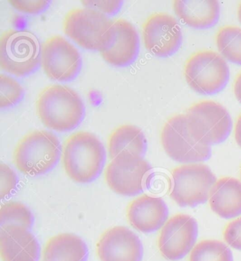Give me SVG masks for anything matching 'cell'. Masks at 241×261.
Listing matches in <instances>:
<instances>
[{"label": "cell", "instance_id": "6da1fadb", "mask_svg": "<svg viewBox=\"0 0 241 261\" xmlns=\"http://www.w3.org/2000/svg\"><path fill=\"white\" fill-rule=\"evenodd\" d=\"M106 159L103 143L93 134L76 132L64 143L62 162L66 174L77 183L94 181L104 169Z\"/></svg>", "mask_w": 241, "mask_h": 261}, {"label": "cell", "instance_id": "7a4b0ae2", "mask_svg": "<svg viewBox=\"0 0 241 261\" xmlns=\"http://www.w3.org/2000/svg\"><path fill=\"white\" fill-rule=\"evenodd\" d=\"M37 115L46 127L58 132H69L82 123L85 106L80 95L68 86H47L36 102Z\"/></svg>", "mask_w": 241, "mask_h": 261}, {"label": "cell", "instance_id": "3957f363", "mask_svg": "<svg viewBox=\"0 0 241 261\" xmlns=\"http://www.w3.org/2000/svg\"><path fill=\"white\" fill-rule=\"evenodd\" d=\"M62 151L61 143L55 134L36 130L18 143L13 161L16 168L26 175L41 176L56 166Z\"/></svg>", "mask_w": 241, "mask_h": 261}, {"label": "cell", "instance_id": "277c9868", "mask_svg": "<svg viewBox=\"0 0 241 261\" xmlns=\"http://www.w3.org/2000/svg\"><path fill=\"white\" fill-rule=\"evenodd\" d=\"M41 47L34 33L9 29L0 38V66L18 77L30 75L40 64Z\"/></svg>", "mask_w": 241, "mask_h": 261}, {"label": "cell", "instance_id": "5b68a950", "mask_svg": "<svg viewBox=\"0 0 241 261\" xmlns=\"http://www.w3.org/2000/svg\"><path fill=\"white\" fill-rule=\"evenodd\" d=\"M187 128L198 143L210 146L224 142L231 134L232 119L228 110L214 101L198 102L187 110Z\"/></svg>", "mask_w": 241, "mask_h": 261}, {"label": "cell", "instance_id": "8992f818", "mask_svg": "<svg viewBox=\"0 0 241 261\" xmlns=\"http://www.w3.org/2000/svg\"><path fill=\"white\" fill-rule=\"evenodd\" d=\"M216 177L206 165L190 163L171 173L170 197L179 206L195 207L209 200Z\"/></svg>", "mask_w": 241, "mask_h": 261}, {"label": "cell", "instance_id": "52a82bcc", "mask_svg": "<svg viewBox=\"0 0 241 261\" xmlns=\"http://www.w3.org/2000/svg\"><path fill=\"white\" fill-rule=\"evenodd\" d=\"M184 74L193 91L202 95H214L227 85L230 69L222 55L214 51L203 50L188 59Z\"/></svg>", "mask_w": 241, "mask_h": 261}, {"label": "cell", "instance_id": "ba28073f", "mask_svg": "<svg viewBox=\"0 0 241 261\" xmlns=\"http://www.w3.org/2000/svg\"><path fill=\"white\" fill-rule=\"evenodd\" d=\"M152 167L142 157L124 153L114 158L105 171V179L113 192L125 196L142 193L152 178Z\"/></svg>", "mask_w": 241, "mask_h": 261}, {"label": "cell", "instance_id": "9c48e42d", "mask_svg": "<svg viewBox=\"0 0 241 261\" xmlns=\"http://www.w3.org/2000/svg\"><path fill=\"white\" fill-rule=\"evenodd\" d=\"M161 141L167 155L178 163H201L211 158V147L198 143L189 134L185 115H175L165 122Z\"/></svg>", "mask_w": 241, "mask_h": 261}, {"label": "cell", "instance_id": "30bf717a", "mask_svg": "<svg viewBox=\"0 0 241 261\" xmlns=\"http://www.w3.org/2000/svg\"><path fill=\"white\" fill-rule=\"evenodd\" d=\"M140 47L134 25L125 19L112 20L101 39L99 53L110 65L126 67L135 61Z\"/></svg>", "mask_w": 241, "mask_h": 261}, {"label": "cell", "instance_id": "8fae6325", "mask_svg": "<svg viewBox=\"0 0 241 261\" xmlns=\"http://www.w3.org/2000/svg\"><path fill=\"white\" fill-rule=\"evenodd\" d=\"M40 65L47 77L60 82H70L82 69L78 49L61 36L47 38L41 46Z\"/></svg>", "mask_w": 241, "mask_h": 261}, {"label": "cell", "instance_id": "7c38bea8", "mask_svg": "<svg viewBox=\"0 0 241 261\" xmlns=\"http://www.w3.org/2000/svg\"><path fill=\"white\" fill-rule=\"evenodd\" d=\"M143 44L149 52L158 58H169L179 50L183 33L177 20L166 13H155L142 27Z\"/></svg>", "mask_w": 241, "mask_h": 261}, {"label": "cell", "instance_id": "4fadbf2b", "mask_svg": "<svg viewBox=\"0 0 241 261\" xmlns=\"http://www.w3.org/2000/svg\"><path fill=\"white\" fill-rule=\"evenodd\" d=\"M111 21L107 16L93 9H74L64 17V32L83 48L99 50L102 37Z\"/></svg>", "mask_w": 241, "mask_h": 261}, {"label": "cell", "instance_id": "5bb4252c", "mask_svg": "<svg viewBox=\"0 0 241 261\" xmlns=\"http://www.w3.org/2000/svg\"><path fill=\"white\" fill-rule=\"evenodd\" d=\"M198 236L196 219L187 215H176L162 227L158 240L160 253L167 260H180L192 251Z\"/></svg>", "mask_w": 241, "mask_h": 261}, {"label": "cell", "instance_id": "9a60e30c", "mask_svg": "<svg viewBox=\"0 0 241 261\" xmlns=\"http://www.w3.org/2000/svg\"><path fill=\"white\" fill-rule=\"evenodd\" d=\"M97 252L101 261H141L143 250L137 235L128 228L117 226L102 234Z\"/></svg>", "mask_w": 241, "mask_h": 261}, {"label": "cell", "instance_id": "2e32d148", "mask_svg": "<svg viewBox=\"0 0 241 261\" xmlns=\"http://www.w3.org/2000/svg\"><path fill=\"white\" fill-rule=\"evenodd\" d=\"M127 218L137 231L152 233L159 230L168 221V207L163 198L143 194L130 203Z\"/></svg>", "mask_w": 241, "mask_h": 261}, {"label": "cell", "instance_id": "e0dca14e", "mask_svg": "<svg viewBox=\"0 0 241 261\" xmlns=\"http://www.w3.org/2000/svg\"><path fill=\"white\" fill-rule=\"evenodd\" d=\"M38 240L27 228L7 225L0 229V255L3 261H38Z\"/></svg>", "mask_w": 241, "mask_h": 261}, {"label": "cell", "instance_id": "ac0fdd59", "mask_svg": "<svg viewBox=\"0 0 241 261\" xmlns=\"http://www.w3.org/2000/svg\"><path fill=\"white\" fill-rule=\"evenodd\" d=\"M209 205L213 212L224 219L241 215V181L233 177L217 180L209 194Z\"/></svg>", "mask_w": 241, "mask_h": 261}, {"label": "cell", "instance_id": "d6986e66", "mask_svg": "<svg viewBox=\"0 0 241 261\" xmlns=\"http://www.w3.org/2000/svg\"><path fill=\"white\" fill-rule=\"evenodd\" d=\"M173 5L180 21L193 29H209L216 25L220 19V3L214 0L175 1Z\"/></svg>", "mask_w": 241, "mask_h": 261}, {"label": "cell", "instance_id": "ffe728a7", "mask_svg": "<svg viewBox=\"0 0 241 261\" xmlns=\"http://www.w3.org/2000/svg\"><path fill=\"white\" fill-rule=\"evenodd\" d=\"M89 250L80 237L64 233L51 237L44 246V261H86Z\"/></svg>", "mask_w": 241, "mask_h": 261}, {"label": "cell", "instance_id": "44dd1931", "mask_svg": "<svg viewBox=\"0 0 241 261\" xmlns=\"http://www.w3.org/2000/svg\"><path fill=\"white\" fill-rule=\"evenodd\" d=\"M147 150V141L142 130L125 124L119 126L108 139V153L112 160L124 153L143 157Z\"/></svg>", "mask_w": 241, "mask_h": 261}, {"label": "cell", "instance_id": "7402d4cb", "mask_svg": "<svg viewBox=\"0 0 241 261\" xmlns=\"http://www.w3.org/2000/svg\"><path fill=\"white\" fill-rule=\"evenodd\" d=\"M217 48L228 61L241 66V29L233 25L222 27L216 36Z\"/></svg>", "mask_w": 241, "mask_h": 261}, {"label": "cell", "instance_id": "603a6c76", "mask_svg": "<svg viewBox=\"0 0 241 261\" xmlns=\"http://www.w3.org/2000/svg\"><path fill=\"white\" fill-rule=\"evenodd\" d=\"M189 261H233L229 246L218 240H203L196 244Z\"/></svg>", "mask_w": 241, "mask_h": 261}, {"label": "cell", "instance_id": "cb8c5ba5", "mask_svg": "<svg viewBox=\"0 0 241 261\" xmlns=\"http://www.w3.org/2000/svg\"><path fill=\"white\" fill-rule=\"evenodd\" d=\"M34 219L32 213L25 204L10 201L3 204L0 209V225H16L31 229Z\"/></svg>", "mask_w": 241, "mask_h": 261}, {"label": "cell", "instance_id": "d4e9b609", "mask_svg": "<svg viewBox=\"0 0 241 261\" xmlns=\"http://www.w3.org/2000/svg\"><path fill=\"white\" fill-rule=\"evenodd\" d=\"M23 88L21 84L8 75H0V108H12L23 98Z\"/></svg>", "mask_w": 241, "mask_h": 261}, {"label": "cell", "instance_id": "484cf974", "mask_svg": "<svg viewBox=\"0 0 241 261\" xmlns=\"http://www.w3.org/2000/svg\"><path fill=\"white\" fill-rule=\"evenodd\" d=\"M18 185L16 172L7 165H0V196L1 199L7 198L15 192Z\"/></svg>", "mask_w": 241, "mask_h": 261}, {"label": "cell", "instance_id": "4316f807", "mask_svg": "<svg viewBox=\"0 0 241 261\" xmlns=\"http://www.w3.org/2000/svg\"><path fill=\"white\" fill-rule=\"evenodd\" d=\"M9 4L18 12L27 14H38L43 12L51 5V1H19L12 0Z\"/></svg>", "mask_w": 241, "mask_h": 261}, {"label": "cell", "instance_id": "83f0119b", "mask_svg": "<svg viewBox=\"0 0 241 261\" xmlns=\"http://www.w3.org/2000/svg\"><path fill=\"white\" fill-rule=\"evenodd\" d=\"M224 238L231 247L241 251V216L226 225Z\"/></svg>", "mask_w": 241, "mask_h": 261}, {"label": "cell", "instance_id": "f1b7e54d", "mask_svg": "<svg viewBox=\"0 0 241 261\" xmlns=\"http://www.w3.org/2000/svg\"><path fill=\"white\" fill-rule=\"evenodd\" d=\"M85 8L93 9L105 14H116L123 5V1H82Z\"/></svg>", "mask_w": 241, "mask_h": 261}, {"label": "cell", "instance_id": "f546056e", "mask_svg": "<svg viewBox=\"0 0 241 261\" xmlns=\"http://www.w3.org/2000/svg\"><path fill=\"white\" fill-rule=\"evenodd\" d=\"M233 90H234L235 97L241 104V72L235 79Z\"/></svg>", "mask_w": 241, "mask_h": 261}, {"label": "cell", "instance_id": "4dcf8cb0", "mask_svg": "<svg viewBox=\"0 0 241 261\" xmlns=\"http://www.w3.org/2000/svg\"><path fill=\"white\" fill-rule=\"evenodd\" d=\"M234 135L237 144L241 148V114L237 119L236 124H235Z\"/></svg>", "mask_w": 241, "mask_h": 261}, {"label": "cell", "instance_id": "1f68e13d", "mask_svg": "<svg viewBox=\"0 0 241 261\" xmlns=\"http://www.w3.org/2000/svg\"><path fill=\"white\" fill-rule=\"evenodd\" d=\"M238 16L239 21H240L241 23V3H240V5H239L238 9Z\"/></svg>", "mask_w": 241, "mask_h": 261}, {"label": "cell", "instance_id": "d6a6232c", "mask_svg": "<svg viewBox=\"0 0 241 261\" xmlns=\"http://www.w3.org/2000/svg\"><path fill=\"white\" fill-rule=\"evenodd\" d=\"M240 179H241V169H240Z\"/></svg>", "mask_w": 241, "mask_h": 261}, {"label": "cell", "instance_id": "836d02e7", "mask_svg": "<svg viewBox=\"0 0 241 261\" xmlns=\"http://www.w3.org/2000/svg\"><path fill=\"white\" fill-rule=\"evenodd\" d=\"M43 261H44V260H43Z\"/></svg>", "mask_w": 241, "mask_h": 261}]
</instances>
